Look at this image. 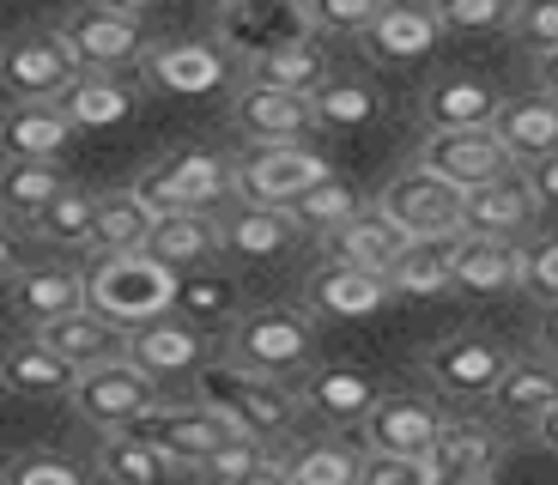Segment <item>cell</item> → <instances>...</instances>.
Listing matches in <instances>:
<instances>
[{"label":"cell","mask_w":558,"mask_h":485,"mask_svg":"<svg viewBox=\"0 0 558 485\" xmlns=\"http://www.w3.org/2000/svg\"><path fill=\"white\" fill-rule=\"evenodd\" d=\"M189 388H195V401H207L225 425L243 431V437H255V444H279V437H292V425L304 419L298 383L255 376V371H243V364H231L225 352L201 364V376Z\"/></svg>","instance_id":"1"},{"label":"cell","mask_w":558,"mask_h":485,"mask_svg":"<svg viewBox=\"0 0 558 485\" xmlns=\"http://www.w3.org/2000/svg\"><path fill=\"white\" fill-rule=\"evenodd\" d=\"M225 359L243 364L255 376H279V383H298V376L316 364V316L304 304H255L238 310V322L225 328Z\"/></svg>","instance_id":"2"},{"label":"cell","mask_w":558,"mask_h":485,"mask_svg":"<svg viewBox=\"0 0 558 485\" xmlns=\"http://www.w3.org/2000/svg\"><path fill=\"white\" fill-rule=\"evenodd\" d=\"M134 194L153 213H219L238 194V158L207 146H177L134 177Z\"/></svg>","instance_id":"3"},{"label":"cell","mask_w":558,"mask_h":485,"mask_svg":"<svg viewBox=\"0 0 558 485\" xmlns=\"http://www.w3.org/2000/svg\"><path fill=\"white\" fill-rule=\"evenodd\" d=\"M85 304L98 316L122 322H153L177 304V274L165 262H153L146 250H128V255H92L85 262Z\"/></svg>","instance_id":"4"},{"label":"cell","mask_w":558,"mask_h":485,"mask_svg":"<svg viewBox=\"0 0 558 485\" xmlns=\"http://www.w3.org/2000/svg\"><path fill=\"white\" fill-rule=\"evenodd\" d=\"M61 43L73 49V61L92 73H122V68H140L153 37H146V19H128L116 7H98V0H80L56 19Z\"/></svg>","instance_id":"5"},{"label":"cell","mask_w":558,"mask_h":485,"mask_svg":"<svg viewBox=\"0 0 558 485\" xmlns=\"http://www.w3.org/2000/svg\"><path fill=\"white\" fill-rule=\"evenodd\" d=\"M73 413L85 419L92 431H128L146 407H158L165 401V388L153 383V376L140 371L134 359H110V364H92V371H80L73 376Z\"/></svg>","instance_id":"6"},{"label":"cell","mask_w":558,"mask_h":485,"mask_svg":"<svg viewBox=\"0 0 558 485\" xmlns=\"http://www.w3.org/2000/svg\"><path fill=\"white\" fill-rule=\"evenodd\" d=\"M128 431H134V437H146V444H153L177 473H195L201 461H207L225 437H231V425H225L207 401H195V395H189V401H170V395H165V401L146 407V413H140Z\"/></svg>","instance_id":"7"},{"label":"cell","mask_w":558,"mask_h":485,"mask_svg":"<svg viewBox=\"0 0 558 485\" xmlns=\"http://www.w3.org/2000/svg\"><path fill=\"white\" fill-rule=\"evenodd\" d=\"M128 359H134L140 371L170 395V388H182V383H195L201 376V364L213 359V340H207V328H195L189 316L165 310V316L128 328Z\"/></svg>","instance_id":"8"},{"label":"cell","mask_w":558,"mask_h":485,"mask_svg":"<svg viewBox=\"0 0 558 485\" xmlns=\"http://www.w3.org/2000/svg\"><path fill=\"white\" fill-rule=\"evenodd\" d=\"M304 37H316L304 0H225L219 13H213V43L238 61L262 56V49L304 43Z\"/></svg>","instance_id":"9"},{"label":"cell","mask_w":558,"mask_h":485,"mask_svg":"<svg viewBox=\"0 0 558 485\" xmlns=\"http://www.w3.org/2000/svg\"><path fill=\"white\" fill-rule=\"evenodd\" d=\"M413 165L437 170L444 182H456V189H480V182H498L510 177V153H504V140L486 128H425V140H418V158Z\"/></svg>","instance_id":"10"},{"label":"cell","mask_w":558,"mask_h":485,"mask_svg":"<svg viewBox=\"0 0 558 485\" xmlns=\"http://www.w3.org/2000/svg\"><path fill=\"white\" fill-rule=\"evenodd\" d=\"M558 407V359L553 352H510L504 376L486 388V413L498 431H534Z\"/></svg>","instance_id":"11"},{"label":"cell","mask_w":558,"mask_h":485,"mask_svg":"<svg viewBox=\"0 0 558 485\" xmlns=\"http://www.w3.org/2000/svg\"><path fill=\"white\" fill-rule=\"evenodd\" d=\"M377 207L407 237H456L461 231V189L425 165H407L401 177H389V189L377 194Z\"/></svg>","instance_id":"12"},{"label":"cell","mask_w":558,"mask_h":485,"mask_svg":"<svg viewBox=\"0 0 558 485\" xmlns=\"http://www.w3.org/2000/svg\"><path fill=\"white\" fill-rule=\"evenodd\" d=\"M73 73H80V61L56 25L19 31V37L0 43V97H61Z\"/></svg>","instance_id":"13"},{"label":"cell","mask_w":558,"mask_h":485,"mask_svg":"<svg viewBox=\"0 0 558 485\" xmlns=\"http://www.w3.org/2000/svg\"><path fill=\"white\" fill-rule=\"evenodd\" d=\"M444 431L432 395H407V388H383L377 407L359 419V449H377V456H425Z\"/></svg>","instance_id":"14"},{"label":"cell","mask_w":558,"mask_h":485,"mask_svg":"<svg viewBox=\"0 0 558 485\" xmlns=\"http://www.w3.org/2000/svg\"><path fill=\"white\" fill-rule=\"evenodd\" d=\"M328 177H335V165L316 146H298V140H286V146H250L238 158V194L243 201H274V207H286L292 194L316 189Z\"/></svg>","instance_id":"15"},{"label":"cell","mask_w":558,"mask_h":485,"mask_svg":"<svg viewBox=\"0 0 558 485\" xmlns=\"http://www.w3.org/2000/svg\"><path fill=\"white\" fill-rule=\"evenodd\" d=\"M389 298H395L389 274H371V267H347L322 255L304 274V310L316 322H364L377 310H389Z\"/></svg>","instance_id":"16"},{"label":"cell","mask_w":558,"mask_h":485,"mask_svg":"<svg viewBox=\"0 0 558 485\" xmlns=\"http://www.w3.org/2000/svg\"><path fill=\"white\" fill-rule=\"evenodd\" d=\"M504 364H510V347L492 334H449L425 352V376L449 401H486V388L504 376Z\"/></svg>","instance_id":"17"},{"label":"cell","mask_w":558,"mask_h":485,"mask_svg":"<svg viewBox=\"0 0 558 485\" xmlns=\"http://www.w3.org/2000/svg\"><path fill=\"white\" fill-rule=\"evenodd\" d=\"M231 128H238L250 146H286V140L316 134V116H310L304 92H279V85L243 80L238 97H231Z\"/></svg>","instance_id":"18"},{"label":"cell","mask_w":558,"mask_h":485,"mask_svg":"<svg viewBox=\"0 0 558 485\" xmlns=\"http://www.w3.org/2000/svg\"><path fill=\"white\" fill-rule=\"evenodd\" d=\"M498 461H504V437L480 419H444L437 444L425 449L432 485H492Z\"/></svg>","instance_id":"19"},{"label":"cell","mask_w":558,"mask_h":485,"mask_svg":"<svg viewBox=\"0 0 558 485\" xmlns=\"http://www.w3.org/2000/svg\"><path fill=\"white\" fill-rule=\"evenodd\" d=\"M377 376L359 371V364H310L304 376H298V401H304L310 419H322V425L335 431H359V419L377 407Z\"/></svg>","instance_id":"20"},{"label":"cell","mask_w":558,"mask_h":485,"mask_svg":"<svg viewBox=\"0 0 558 485\" xmlns=\"http://www.w3.org/2000/svg\"><path fill=\"white\" fill-rule=\"evenodd\" d=\"M298 237H304L298 219L286 207H274V201H243V194H231L219 207V243L238 262H279Z\"/></svg>","instance_id":"21"},{"label":"cell","mask_w":558,"mask_h":485,"mask_svg":"<svg viewBox=\"0 0 558 485\" xmlns=\"http://www.w3.org/2000/svg\"><path fill=\"white\" fill-rule=\"evenodd\" d=\"M73 134L56 97H0V158H68Z\"/></svg>","instance_id":"22"},{"label":"cell","mask_w":558,"mask_h":485,"mask_svg":"<svg viewBox=\"0 0 558 485\" xmlns=\"http://www.w3.org/2000/svg\"><path fill=\"white\" fill-rule=\"evenodd\" d=\"M7 304L25 328H43V322L68 316V310L85 304V267L68 262H19L13 279H7Z\"/></svg>","instance_id":"23"},{"label":"cell","mask_w":558,"mask_h":485,"mask_svg":"<svg viewBox=\"0 0 558 485\" xmlns=\"http://www.w3.org/2000/svg\"><path fill=\"white\" fill-rule=\"evenodd\" d=\"M140 73H146V85H158L170 97H207L231 80V56L219 43H153Z\"/></svg>","instance_id":"24"},{"label":"cell","mask_w":558,"mask_h":485,"mask_svg":"<svg viewBox=\"0 0 558 485\" xmlns=\"http://www.w3.org/2000/svg\"><path fill=\"white\" fill-rule=\"evenodd\" d=\"M449 286L468 298H504L522 291V243L517 237H456V262H449Z\"/></svg>","instance_id":"25"},{"label":"cell","mask_w":558,"mask_h":485,"mask_svg":"<svg viewBox=\"0 0 558 485\" xmlns=\"http://www.w3.org/2000/svg\"><path fill=\"white\" fill-rule=\"evenodd\" d=\"M31 334H37L61 364H73V371H92V364H110V359L128 352V328L110 322V316H98L92 304L68 310V316H56V322H43V328H31Z\"/></svg>","instance_id":"26"},{"label":"cell","mask_w":558,"mask_h":485,"mask_svg":"<svg viewBox=\"0 0 558 485\" xmlns=\"http://www.w3.org/2000/svg\"><path fill=\"white\" fill-rule=\"evenodd\" d=\"M437 37H444V25H437L432 0H389V7L359 31V49L371 61H418V56L437 49Z\"/></svg>","instance_id":"27"},{"label":"cell","mask_w":558,"mask_h":485,"mask_svg":"<svg viewBox=\"0 0 558 485\" xmlns=\"http://www.w3.org/2000/svg\"><path fill=\"white\" fill-rule=\"evenodd\" d=\"M534 201L529 194V182L510 170V177H498V182H480V189H461V231L468 237H517L522 243V231L534 225Z\"/></svg>","instance_id":"28"},{"label":"cell","mask_w":558,"mask_h":485,"mask_svg":"<svg viewBox=\"0 0 558 485\" xmlns=\"http://www.w3.org/2000/svg\"><path fill=\"white\" fill-rule=\"evenodd\" d=\"M401 250H407V231L377 207V201H371V207H359L347 225H335V231L322 237V255H328V262L371 267V274H389Z\"/></svg>","instance_id":"29"},{"label":"cell","mask_w":558,"mask_h":485,"mask_svg":"<svg viewBox=\"0 0 558 485\" xmlns=\"http://www.w3.org/2000/svg\"><path fill=\"white\" fill-rule=\"evenodd\" d=\"M492 134L504 140V153H510L517 170L546 158V153H558V97H546L541 85L529 97H504L498 116H492Z\"/></svg>","instance_id":"30"},{"label":"cell","mask_w":558,"mask_h":485,"mask_svg":"<svg viewBox=\"0 0 558 485\" xmlns=\"http://www.w3.org/2000/svg\"><path fill=\"white\" fill-rule=\"evenodd\" d=\"M73 364H61L37 334H19L0 347V395H25V401H68L73 395Z\"/></svg>","instance_id":"31"},{"label":"cell","mask_w":558,"mask_h":485,"mask_svg":"<svg viewBox=\"0 0 558 485\" xmlns=\"http://www.w3.org/2000/svg\"><path fill=\"white\" fill-rule=\"evenodd\" d=\"M504 92L480 73H444V80L425 85L418 97V122L425 128H486L498 116Z\"/></svg>","instance_id":"32"},{"label":"cell","mask_w":558,"mask_h":485,"mask_svg":"<svg viewBox=\"0 0 558 485\" xmlns=\"http://www.w3.org/2000/svg\"><path fill=\"white\" fill-rule=\"evenodd\" d=\"M146 255H153V262H165L170 274L213 267V255H225L219 213H158L153 231H146Z\"/></svg>","instance_id":"33"},{"label":"cell","mask_w":558,"mask_h":485,"mask_svg":"<svg viewBox=\"0 0 558 485\" xmlns=\"http://www.w3.org/2000/svg\"><path fill=\"white\" fill-rule=\"evenodd\" d=\"M56 104H61V116H68L80 134H92V128H122L128 116H134L140 97H134V85H128L122 73H92V68H80Z\"/></svg>","instance_id":"34"},{"label":"cell","mask_w":558,"mask_h":485,"mask_svg":"<svg viewBox=\"0 0 558 485\" xmlns=\"http://www.w3.org/2000/svg\"><path fill=\"white\" fill-rule=\"evenodd\" d=\"M68 189L61 158H0V219L25 231L56 194Z\"/></svg>","instance_id":"35"},{"label":"cell","mask_w":558,"mask_h":485,"mask_svg":"<svg viewBox=\"0 0 558 485\" xmlns=\"http://www.w3.org/2000/svg\"><path fill=\"white\" fill-rule=\"evenodd\" d=\"M456 237H407V250L395 255V267H389L395 298H444V291H456V286H449Z\"/></svg>","instance_id":"36"},{"label":"cell","mask_w":558,"mask_h":485,"mask_svg":"<svg viewBox=\"0 0 558 485\" xmlns=\"http://www.w3.org/2000/svg\"><path fill=\"white\" fill-rule=\"evenodd\" d=\"M98 480L104 485H170L177 468L134 431H98Z\"/></svg>","instance_id":"37"},{"label":"cell","mask_w":558,"mask_h":485,"mask_svg":"<svg viewBox=\"0 0 558 485\" xmlns=\"http://www.w3.org/2000/svg\"><path fill=\"white\" fill-rule=\"evenodd\" d=\"M328 49H316V37H304V43H286V49H262V56H250L243 61V80H255V85H279V92H316L322 80H328Z\"/></svg>","instance_id":"38"},{"label":"cell","mask_w":558,"mask_h":485,"mask_svg":"<svg viewBox=\"0 0 558 485\" xmlns=\"http://www.w3.org/2000/svg\"><path fill=\"white\" fill-rule=\"evenodd\" d=\"M158 213L134 194V182L116 194H98V225H92V250L85 255H128V250H146V231H153Z\"/></svg>","instance_id":"39"},{"label":"cell","mask_w":558,"mask_h":485,"mask_svg":"<svg viewBox=\"0 0 558 485\" xmlns=\"http://www.w3.org/2000/svg\"><path fill=\"white\" fill-rule=\"evenodd\" d=\"M92 225H98V194L68 182L25 231L37 237V243H49V250H92Z\"/></svg>","instance_id":"40"},{"label":"cell","mask_w":558,"mask_h":485,"mask_svg":"<svg viewBox=\"0 0 558 485\" xmlns=\"http://www.w3.org/2000/svg\"><path fill=\"white\" fill-rule=\"evenodd\" d=\"M359 461H364L359 437H310L286 456V473H292V485H352Z\"/></svg>","instance_id":"41"},{"label":"cell","mask_w":558,"mask_h":485,"mask_svg":"<svg viewBox=\"0 0 558 485\" xmlns=\"http://www.w3.org/2000/svg\"><path fill=\"white\" fill-rule=\"evenodd\" d=\"M310 116H316V128H364L377 122V92L364 80H347V73H328V80L310 92Z\"/></svg>","instance_id":"42"},{"label":"cell","mask_w":558,"mask_h":485,"mask_svg":"<svg viewBox=\"0 0 558 485\" xmlns=\"http://www.w3.org/2000/svg\"><path fill=\"white\" fill-rule=\"evenodd\" d=\"M177 316H189L195 328H213V322H238V286L225 274H207V267H189L177 274Z\"/></svg>","instance_id":"43"},{"label":"cell","mask_w":558,"mask_h":485,"mask_svg":"<svg viewBox=\"0 0 558 485\" xmlns=\"http://www.w3.org/2000/svg\"><path fill=\"white\" fill-rule=\"evenodd\" d=\"M359 207H364V201L340 177H328V182H316V189H304V194L286 201V213L298 219V231H304V237H328L335 225H347Z\"/></svg>","instance_id":"44"},{"label":"cell","mask_w":558,"mask_h":485,"mask_svg":"<svg viewBox=\"0 0 558 485\" xmlns=\"http://www.w3.org/2000/svg\"><path fill=\"white\" fill-rule=\"evenodd\" d=\"M0 485H85V468L56 449H19L0 461Z\"/></svg>","instance_id":"45"},{"label":"cell","mask_w":558,"mask_h":485,"mask_svg":"<svg viewBox=\"0 0 558 485\" xmlns=\"http://www.w3.org/2000/svg\"><path fill=\"white\" fill-rule=\"evenodd\" d=\"M262 461H267V444H255V437L231 431V437H225V444L195 468V480H201V485H243L255 468H262Z\"/></svg>","instance_id":"46"},{"label":"cell","mask_w":558,"mask_h":485,"mask_svg":"<svg viewBox=\"0 0 558 485\" xmlns=\"http://www.w3.org/2000/svg\"><path fill=\"white\" fill-rule=\"evenodd\" d=\"M383 7H389V0H304L316 37H352V43H359V31L371 25Z\"/></svg>","instance_id":"47"},{"label":"cell","mask_w":558,"mask_h":485,"mask_svg":"<svg viewBox=\"0 0 558 485\" xmlns=\"http://www.w3.org/2000/svg\"><path fill=\"white\" fill-rule=\"evenodd\" d=\"M432 13L444 31H504L517 0H432Z\"/></svg>","instance_id":"48"},{"label":"cell","mask_w":558,"mask_h":485,"mask_svg":"<svg viewBox=\"0 0 558 485\" xmlns=\"http://www.w3.org/2000/svg\"><path fill=\"white\" fill-rule=\"evenodd\" d=\"M504 31H510L522 49H534V56L558 49V0H517V13H510Z\"/></svg>","instance_id":"49"},{"label":"cell","mask_w":558,"mask_h":485,"mask_svg":"<svg viewBox=\"0 0 558 485\" xmlns=\"http://www.w3.org/2000/svg\"><path fill=\"white\" fill-rule=\"evenodd\" d=\"M352 485H432V468H425V456H377V449H364Z\"/></svg>","instance_id":"50"},{"label":"cell","mask_w":558,"mask_h":485,"mask_svg":"<svg viewBox=\"0 0 558 485\" xmlns=\"http://www.w3.org/2000/svg\"><path fill=\"white\" fill-rule=\"evenodd\" d=\"M522 291H534L541 304L558 298V237H541L534 250H522Z\"/></svg>","instance_id":"51"},{"label":"cell","mask_w":558,"mask_h":485,"mask_svg":"<svg viewBox=\"0 0 558 485\" xmlns=\"http://www.w3.org/2000/svg\"><path fill=\"white\" fill-rule=\"evenodd\" d=\"M522 182H529V194L541 201V207H558V153L534 158V165H522Z\"/></svg>","instance_id":"52"},{"label":"cell","mask_w":558,"mask_h":485,"mask_svg":"<svg viewBox=\"0 0 558 485\" xmlns=\"http://www.w3.org/2000/svg\"><path fill=\"white\" fill-rule=\"evenodd\" d=\"M13 267H19V225L0 219V286L13 279Z\"/></svg>","instance_id":"53"},{"label":"cell","mask_w":558,"mask_h":485,"mask_svg":"<svg viewBox=\"0 0 558 485\" xmlns=\"http://www.w3.org/2000/svg\"><path fill=\"white\" fill-rule=\"evenodd\" d=\"M534 85H541L546 97H558V49H546V56H534Z\"/></svg>","instance_id":"54"},{"label":"cell","mask_w":558,"mask_h":485,"mask_svg":"<svg viewBox=\"0 0 558 485\" xmlns=\"http://www.w3.org/2000/svg\"><path fill=\"white\" fill-rule=\"evenodd\" d=\"M243 485H292V473H286V461H274V456H267V461H262V468H255Z\"/></svg>","instance_id":"55"},{"label":"cell","mask_w":558,"mask_h":485,"mask_svg":"<svg viewBox=\"0 0 558 485\" xmlns=\"http://www.w3.org/2000/svg\"><path fill=\"white\" fill-rule=\"evenodd\" d=\"M98 7H116V13H128V19H153L165 0H98Z\"/></svg>","instance_id":"56"},{"label":"cell","mask_w":558,"mask_h":485,"mask_svg":"<svg viewBox=\"0 0 558 485\" xmlns=\"http://www.w3.org/2000/svg\"><path fill=\"white\" fill-rule=\"evenodd\" d=\"M534 444H541V449H553V456H558V407L541 419V425H534Z\"/></svg>","instance_id":"57"},{"label":"cell","mask_w":558,"mask_h":485,"mask_svg":"<svg viewBox=\"0 0 558 485\" xmlns=\"http://www.w3.org/2000/svg\"><path fill=\"white\" fill-rule=\"evenodd\" d=\"M541 340H546V352L558 359V298L546 304V316H541Z\"/></svg>","instance_id":"58"},{"label":"cell","mask_w":558,"mask_h":485,"mask_svg":"<svg viewBox=\"0 0 558 485\" xmlns=\"http://www.w3.org/2000/svg\"><path fill=\"white\" fill-rule=\"evenodd\" d=\"M219 7H225V0H219Z\"/></svg>","instance_id":"59"}]
</instances>
